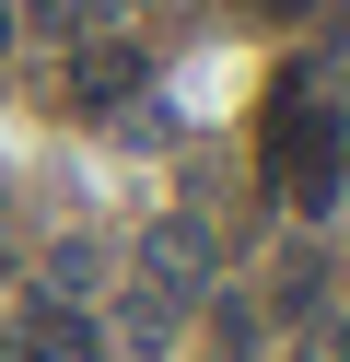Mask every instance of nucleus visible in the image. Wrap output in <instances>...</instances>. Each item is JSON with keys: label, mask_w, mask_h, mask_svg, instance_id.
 Masks as SVG:
<instances>
[{"label": "nucleus", "mask_w": 350, "mask_h": 362, "mask_svg": "<svg viewBox=\"0 0 350 362\" xmlns=\"http://www.w3.org/2000/svg\"><path fill=\"white\" fill-rule=\"evenodd\" d=\"M327 175H339V117L327 105H280V199H327Z\"/></svg>", "instance_id": "1"}, {"label": "nucleus", "mask_w": 350, "mask_h": 362, "mask_svg": "<svg viewBox=\"0 0 350 362\" xmlns=\"http://www.w3.org/2000/svg\"><path fill=\"white\" fill-rule=\"evenodd\" d=\"M12 351H23V362H105V339H93V315H82V304L35 292V304H23V327H12Z\"/></svg>", "instance_id": "2"}, {"label": "nucleus", "mask_w": 350, "mask_h": 362, "mask_svg": "<svg viewBox=\"0 0 350 362\" xmlns=\"http://www.w3.org/2000/svg\"><path fill=\"white\" fill-rule=\"evenodd\" d=\"M59 82H70V105H129L140 94V47H129V35H82Z\"/></svg>", "instance_id": "3"}, {"label": "nucleus", "mask_w": 350, "mask_h": 362, "mask_svg": "<svg viewBox=\"0 0 350 362\" xmlns=\"http://www.w3.org/2000/svg\"><path fill=\"white\" fill-rule=\"evenodd\" d=\"M327 71L350 82V0H339V24H327Z\"/></svg>", "instance_id": "4"}, {"label": "nucleus", "mask_w": 350, "mask_h": 362, "mask_svg": "<svg viewBox=\"0 0 350 362\" xmlns=\"http://www.w3.org/2000/svg\"><path fill=\"white\" fill-rule=\"evenodd\" d=\"M0 47H12V0H0Z\"/></svg>", "instance_id": "5"}]
</instances>
